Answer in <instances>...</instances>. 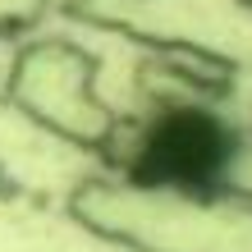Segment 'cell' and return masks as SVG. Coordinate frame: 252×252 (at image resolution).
I'll list each match as a JSON object with an SVG mask.
<instances>
[{"label": "cell", "mask_w": 252, "mask_h": 252, "mask_svg": "<svg viewBox=\"0 0 252 252\" xmlns=\"http://www.w3.org/2000/svg\"><path fill=\"white\" fill-rule=\"evenodd\" d=\"M234 156V138L225 120L206 110H165L133 142V174L156 188H211L225 179Z\"/></svg>", "instance_id": "6da1fadb"}]
</instances>
